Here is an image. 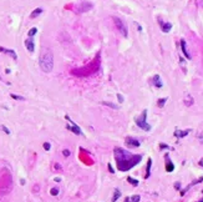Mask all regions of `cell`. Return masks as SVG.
<instances>
[{
  "label": "cell",
  "mask_w": 203,
  "mask_h": 202,
  "mask_svg": "<svg viewBox=\"0 0 203 202\" xmlns=\"http://www.w3.org/2000/svg\"><path fill=\"white\" fill-rule=\"evenodd\" d=\"M0 52H3V54H7L9 56H11L14 60H18V55L16 52H15L14 50H11V49H6V47H3L0 46Z\"/></svg>",
  "instance_id": "cell-9"
},
{
  "label": "cell",
  "mask_w": 203,
  "mask_h": 202,
  "mask_svg": "<svg viewBox=\"0 0 203 202\" xmlns=\"http://www.w3.org/2000/svg\"><path fill=\"white\" fill-rule=\"evenodd\" d=\"M62 155L65 156V157H69V156H70V150H67V148L64 150V151H62Z\"/></svg>",
  "instance_id": "cell-29"
},
{
  "label": "cell",
  "mask_w": 203,
  "mask_h": 202,
  "mask_svg": "<svg viewBox=\"0 0 203 202\" xmlns=\"http://www.w3.org/2000/svg\"><path fill=\"white\" fill-rule=\"evenodd\" d=\"M185 104L187 106H191V105H193V99L191 96H187V99L185 100Z\"/></svg>",
  "instance_id": "cell-22"
},
{
  "label": "cell",
  "mask_w": 203,
  "mask_h": 202,
  "mask_svg": "<svg viewBox=\"0 0 203 202\" xmlns=\"http://www.w3.org/2000/svg\"><path fill=\"white\" fill-rule=\"evenodd\" d=\"M189 131L191 130H176L175 131V136L178 137V138H182V137L187 136V135L189 134Z\"/></svg>",
  "instance_id": "cell-11"
},
{
  "label": "cell",
  "mask_w": 203,
  "mask_h": 202,
  "mask_svg": "<svg viewBox=\"0 0 203 202\" xmlns=\"http://www.w3.org/2000/svg\"><path fill=\"white\" fill-rule=\"evenodd\" d=\"M0 129H1V130L4 131V132H5V134H10V131H9V129H6V127H5V126H0Z\"/></svg>",
  "instance_id": "cell-31"
},
{
  "label": "cell",
  "mask_w": 203,
  "mask_h": 202,
  "mask_svg": "<svg viewBox=\"0 0 203 202\" xmlns=\"http://www.w3.org/2000/svg\"><path fill=\"white\" fill-rule=\"evenodd\" d=\"M117 97H118V100H120V102H123V97H122V95H117Z\"/></svg>",
  "instance_id": "cell-34"
},
{
  "label": "cell",
  "mask_w": 203,
  "mask_h": 202,
  "mask_svg": "<svg viewBox=\"0 0 203 202\" xmlns=\"http://www.w3.org/2000/svg\"><path fill=\"white\" fill-rule=\"evenodd\" d=\"M102 104H104V105H107V106H110V107H112V108H117V106H116V105L111 104V102H107V101H104Z\"/></svg>",
  "instance_id": "cell-28"
},
{
  "label": "cell",
  "mask_w": 203,
  "mask_h": 202,
  "mask_svg": "<svg viewBox=\"0 0 203 202\" xmlns=\"http://www.w3.org/2000/svg\"><path fill=\"white\" fill-rule=\"evenodd\" d=\"M202 181H203V177H201L200 180H196V181H194V182H192V183H191V185L187 186V187H186V190H183L182 192H181V195H185V193L187 192V190H189V188H191V187H192L193 185H196V183H200V182H202Z\"/></svg>",
  "instance_id": "cell-17"
},
{
  "label": "cell",
  "mask_w": 203,
  "mask_h": 202,
  "mask_svg": "<svg viewBox=\"0 0 203 202\" xmlns=\"http://www.w3.org/2000/svg\"><path fill=\"white\" fill-rule=\"evenodd\" d=\"M175 170V165L172 163V161L168 159V155H166V171L167 172H172Z\"/></svg>",
  "instance_id": "cell-13"
},
{
  "label": "cell",
  "mask_w": 203,
  "mask_h": 202,
  "mask_svg": "<svg viewBox=\"0 0 203 202\" xmlns=\"http://www.w3.org/2000/svg\"><path fill=\"white\" fill-rule=\"evenodd\" d=\"M181 47H182V52H183V55L186 56L187 59H191V55H189V52L188 50H187V46H186V40H181Z\"/></svg>",
  "instance_id": "cell-14"
},
{
  "label": "cell",
  "mask_w": 203,
  "mask_h": 202,
  "mask_svg": "<svg viewBox=\"0 0 203 202\" xmlns=\"http://www.w3.org/2000/svg\"><path fill=\"white\" fill-rule=\"evenodd\" d=\"M146 119H147V110H143V111H142V114L138 116V117H136V125L140 127V129H142V130L150 131V130H151V126L147 123Z\"/></svg>",
  "instance_id": "cell-4"
},
{
  "label": "cell",
  "mask_w": 203,
  "mask_h": 202,
  "mask_svg": "<svg viewBox=\"0 0 203 202\" xmlns=\"http://www.w3.org/2000/svg\"><path fill=\"white\" fill-rule=\"evenodd\" d=\"M197 138L200 140V142L203 145V132H198V134H197Z\"/></svg>",
  "instance_id": "cell-27"
},
{
  "label": "cell",
  "mask_w": 203,
  "mask_h": 202,
  "mask_svg": "<svg viewBox=\"0 0 203 202\" xmlns=\"http://www.w3.org/2000/svg\"><path fill=\"white\" fill-rule=\"evenodd\" d=\"M41 13H43V9L37 7V9H35V10H34L31 14H30V18H31V19H35L36 16H39V15H40Z\"/></svg>",
  "instance_id": "cell-18"
},
{
  "label": "cell",
  "mask_w": 203,
  "mask_h": 202,
  "mask_svg": "<svg viewBox=\"0 0 203 202\" xmlns=\"http://www.w3.org/2000/svg\"><path fill=\"white\" fill-rule=\"evenodd\" d=\"M37 31V29L36 28H32V29H30V31H29V36H34L36 34Z\"/></svg>",
  "instance_id": "cell-25"
},
{
  "label": "cell",
  "mask_w": 203,
  "mask_h": 202,
  "mask_svg": "<svg viewBox=\"0 0 203 202\" xmlns=\"http://www.w3.org/2000/svg\"><path fill=\"white\" fill-rule=\"evenodd\" d=\"M140 200H141L140 195H135V196H132L130 198V202H140Z\"/></svg>",
  "instance_id": "cell-21"
},
{
  "label": "cell",
  "mask_w": 203,
  "mask_h": 202,
  "mask_svg": "<svg viewBox=\"0 0 203 202\" xmlns=\"http://www.w3.org/2000/svg\"><path fill=\"white\" fill-rule=\"evenodd\" d=\"M39 64L44 73H50L52 70V67H54V55H52V51L46 49V50H44L41 52Z\"/></svg>",
  "instance_id": "cell-2"
},
{
  "label": "cell",
  "mask_w": 203,
  "mask_h": 202,
  "mask_svg": "<svg viewBox=\"0 0 203 202\" xmlns=\"http://www.w3.org/2000/svg\"><path fill=\"white\" fill-rule=\"evenodd\" d=\"M115 160H116V166H117L118 171L126 172L131 170L133 166H136L137 163H140V161L142 160L141 155H133L126 150H123L121 147H116L114 151Z\"/></svg>",
  "instance_id": "cell-1"
},
{
  "label": "cell",
  "mask_w": 203,
  "mask_h": 202,
  "mask_svg": "<svg viewBox=\"0 0 203 202\" xmlns=\"http://www.w3.org/2000/svg\"><path fill=\"white\" fill-rule=\"evenodd\" d=\"M65 119L71 123V126H66V129H67V130L72 131V132H74V134H76V135H82L81 129H80V127H78V126L76 125V123H75V122L72 121V120H71V119L69 117V116H65Z\"/></svg>",
  "instance_id": "cell-7"
},
{
  "label": "cell",
  "mask_w": 203,
  "mask_h": 202,
  "mask_svg": "<svg viewBox=\"0 0 203 202\" xmlns=\"http://www.w3.org/2000/svg\"><path fill=\"white\" fill-rule=\"evenodd\" d=\"M0 81H1V76H0Z\"/></svg>",
  "instance_id": "cell-39"
},
{
  "label": "cell",
  "mask_w": 203,
  "mask_h": 202,
  "mask_svg": "<svg viewBox=\"0 0 203 202\" xmlns=\"http://www.w3.org/2000/svg\"><path fill=\"white\" fill-rule=\"evenodd\" d=\"M50 147H51V145L49 144V142H45V144H44V148L46 150V151H49V150H50Z\"/></svg>",
  "instance_id": "cell-30"
},
{
  "label": "cell",
  "mask_w": 203,
  "mask_h": 202,
  "mask_svg": "<svg viewBox=\"0 0 203 202\" xmlns=\"http://www.w3.org/2000/svg\"><path fill=\"white\" fill-rule=\"evenodd\" d=\"M108 170H110V172H111V174H114V172H115V171H114V168H112V166H111L110 163H108Z\"/></svg>",
  "instance_id": "cell-35"
},
{
  "label": "cell",
  "mask_w": 203,
  "mask_h": 202,
  "mask_svg": "<svg viewBox=\"0 0 203 202\" xmlns=\"http://www.w3.org/2000/svg\"><path fill=\"white\" fill-rule=\"evenodd\" d=\"M166 101H167V99H160V100H158V102H157V105H158L160 107H163V106H164V104H166Z\"/></svg>",
  "instance_id": "cell-24"
},
{
  "label": "cell",
  "mask_w": 203,
  "mask_h": 202,
  "mask_svg": "<svg viewBox=\"0 0 203 202\" xmlns=\"http://www.w3.org/2000/svg\"><path fill=\"white\" fill-rule=\"evenodd\" d=\"M92 7H93V4L92 3H90V1H81L78 5L75 6V13L81 14V13H85V11L91 10Z\"/></svg>",
  "instance_id": "cell-5"
},
{
  "label": "cell",
  "mask_w": 203,
  "mask_h": 202,
  "mask_svg": "<svg viewBox=\"0 0 203 202\" xmlns=\"http://www.w3.org/2000/svg\"><path fill=\"white\" fill-rule=\"evenodd\" d=\"M50 193L52 195V196H56V195L59 193V188H56V187H54V188H51L50 191Z\"/></svg>",
  "instance_id": "cell-26"
},
{
  "label": "cell",
  "mask_w": 203,
  "mask_h": 202,
  "mask_svg": "<svg viewBox=\"0 0 203 202\" xmlns=\"http://www.w3.org/2000/svg\"><path fill=\"white\" fill-rule=\"evenodd\" d=\"M200 165H201V166H203V161H200Z\"/></svg>",
  "instance_id": "cell-38"
},
{
  "label": "cell",
  "mask_w": 203,
  "mask_h": 202,
  "mask_svg": "<svg viewBox=\"0 0 203 202\" xmlns=\"http://www.w3.org/2000/svg\"><path fill=\"white\" fill-rule=\"evenodd\" d=\"M25 46H26V49H28L30 52H32L34 49H35V44H34L32 39H26L25 40Z\"/></svg>",
  "instance_id": "cell-12"
},
{
  "label": "cell",
  "mask_w": 203,
  "mask_h": 202,
  "mask_svg": "<svg viewBox=\"0 0 203 202\" xmlns=\"http://www.w3.org/2000/svg\"><path fill=\"white\" fill-rule=\"evenodd\" d=\"M152 80H153V85H155L156 87H162V81H161L160 75H155Z\"/></svg>",
  "instance_id": "cell-15"
},
{
  "label": "cell",
  "mask_w": 203,
  "mask_h": 202,
  "mask_svg": "<svg viewBox=\"0 0 203 202\" xmlns=\"http://www.w3.org/2000/svg\"><path fill=\"white\" fill-rule=\"evenodd\" d=\"M114 21H115V25H116V28H117L118 31L121 33L123 36H127L129 33H127V26H126L125 22H123L120 18H114Z\"/></svg>",
  "instance_id": "cell-6"
},
{
  "label": "cell",
  "mask_w": 203,
  "mask_h": 202,
  "mask_svg": "<svg viewBox=\"0 0 203 202\" xmlns=\"http://www.w3.org/2000/svg\"><path fill=\"white\" fill-rule=\"evenodd\" d=\"M201 202H203V201H201Z\"/></svg>",
  "instance_id": "cell-40"
},
{
  "label": "cell",
  "mask_w": 203,
  "mask_h": 202,
  "mask_svg": "<svg viewBox=\"0 0 203 202\" xmlns=\"http://www.w3.org/2000/svg\"><path fill=\"white\" fill-rule=\"evenodd\" d=\"M11 99H14V100H20V101H24L25 99L22 96H19V95H15V94H11Z\"/></svg>",
  "instance_id": "cell-23"
},
{
  "label": "cell",
  "mask_w": 203,
  "mask_h": 202,
  "mask_svg": "<svg viewBox=\"0 0 203 202\" xmlns=\"http://www.w3.org/2000/svg\"><path fill=\"white\" fill-rule=\"evenodd\" d=\"M127 181H129L132 186H138V181H137V180H135V178H132V177H127Z\"/></svg>",
  "instance_id": "cell-20"
},
{
  "label": "cell",
  "mask_w": 203,
  "mask_h": 202,
  "mask_svg": "<svg viewBox=\"0 0 203 202\" xmlns=\"http://www.w3.org/2000/svg\"><path fill=\"white\" fill-rule=\"evenodd\" d=\"M11 186H13V178H11L10 172L7 170H5L4 174L0 176V193L10 192Z\"/></svg>",
  "instance_id": "cell-3"
},
{
  "label": "cell",
  "mask_w": 203,
  "mask_h": 202,
  "mask_svg": "<svg viewBox=\"0 0 203 202\" xmlns=\"http://www.w3.org/2000/svg\"><path fill=\"white\" fill-rule=\"evenodd\" d=\"M175 187H176V188H179V187H181V185H179V183L177 182V183H176V185H175Z\"/></svg>",
  "instance_id": "cell-36"
},
{
  "label": "cell",
  "mask_w": 203,
  "mask_h": 202,
  "mask_svg": "<svg viewBox=\"0 0 203 202\" xmlns=\"http://www.w3.org/2000/svg\"><path fill=\"white\" fill-rule=\"evenodd\" d=\"M54 167H55V170H56V168H58L59 171H61V166H60L59 163H55V165H54Z\"/></svg>",
  "instance_id": "cell-32"
},
{
  "label": "cell",
  "mask_w": 203,
  "mask_h": 202,
  "mask_svg": "<svg viewBox=\"0 0 203 202\" xmlns=\"http://www.w3.org/2000/svg\"><path fill=\"white\" fill-rule=\"evenodd\" d=\"M125 202H130V197H126V200H125Z\"/></svg>",
  "instance_id": "cell-37"
},
{
  "label": "cell",
  "mask_w": 203,
  "mask_h": 202,
  "mask_svg": "<svg viewBox=\"0 0 203 202\" xmlns=\"http://www.w3.org/2000/svg\"><path fill=\"white\" fill-rule=\"evenodd\" d=\"M160 148H170V147H168L167 145H164V144H161L160 145Z\"/></svg>",
  "instance_id": "cell-33"
},
{
  "label": "cell",
  "mask_w": 203,
  "mask_h": 202,
  "mask_svg": "<svg viewBox=\"0 0 203 202\" xmlns=\"http://www.w3.org/2000/svg\"><path fill=\"white\" fill-rule=\"evenodd\" d=\"M120 196H121V191H120L118 188H116L115 190V192H114V196H112V202H116L120 198Z\"/></svg>",
  "instance_id": "cell-19"
},
{
  "label": "cell",
  "mask_w": 203,
  "mask_h": 202,
  "mask_svg": "<svg viewBox=\"0 0 203 202\" xmlns=\"http://www.w3.org/2000/svg\"><path fill=\"white\" fill-rule=\"evenodd\" d=\"M158 22H160L161 28H162V31L163 33H168L172 29V24H171V22H164V21H161V20Z\"/></svg>",
  "instance_id": "cell-10"
},
{
  "label": "cell",
  "mask_w": 203,
  "mask_h": 202,
  "mask_svg": "<svg viewBox=\"0 0 203 202\" xmlns=\"http://www.w3.org/2000/svg\"><path fill=\"white\" fill-rule=\"evenodd\" d=\"M151 166H152V160L148 159L147 161V168H146V175H145V178H148L150 177V174H151Z\"/></svg>",
  "instance_id": "cell-16"
},
{
  "label": "cell",
  "mask_w": 203,
  "mask_h": 202,
  "mask_svg": "<svg viewBox=\"0 0 203 202\" xmlns=\"http://www.w3.org/2000/svg\"><path fill=\"white\" fill-rule=\"evenodd\" d=\"M126 145L129 146V147H138V146L141 145V142L137 140V138H135V137H126Z\"/></svg>",
  "instance_id": "cell-8"
}]
</instances>
